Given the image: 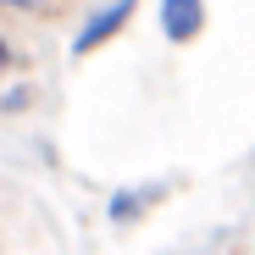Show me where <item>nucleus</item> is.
Instances as JSON below:
<instances>
[{
  "label": "nucleus",
  "mask_w": 255,
  "mask_h": 255,
  "mask_svg": "<svg viewBox=\"0 0 255 255\" xmlns=\"http://www.w3.org/2000/svg\"><path fill=\"white\" fill-rule=\"evenodd\" d=\"M139 6H144V0H100V6H89V11L78 17L72 39H67V56H72V61H89V56L111 50L117 39H122L128 28H133Z\"/></svg>",
  "instance_id": "nucleus-1"
},
{
  "label": "nucleus",
  "mask_w": 255,
  "mask_h": 255,
  "mask_svg": "<svg viewBox=\"0 0 255 255\" xmlns=\"http://www.w3.org/2000/svg\"><path fill=\"white\" fill-rule=\"evenodd\" d=\"M22 67H28V50L17 45V39L0 28V83H11V78H22Z\"/></svg>",
  "instance_id": "nucleus-6"
},
{
  "label": "nucleus",
  "mask_w": 255,
  "mask_h": 255,
  "mask_svg": "<svg viewBox=\"0 0 255 255\" xmlns=\"http://www.w3.org/2000/svg\"><path fill=\"white\" fill-rule=\"evenodd\" d=\"M155 28H161V39L172 50H189L211 28V6L205 0H155Z\"/></svg>",
  "instance_id": "nucleus-3"
},
{
  "label": "nucleus",
  "mask_w": 255,
  "mask_h": 255,
  "mask_svg": "<svg viewBox=\"0 0 255 255\" xmlns=\"http://www.w3.org/2000/svg\"><path fill=\"white\" fill-rule=\"evenodd\" d=\"M166 200H172V183H166V178H144V183L111 189V194H106V222H111V228H139V222L155 217Z\"/></svg>",
  "instance_id": "nucleus-2"
},
{
  "label": "nucleus",
  "mask_w": 255,
  "mask_h": 255,
  "mask_svg": "<svg viewBox=\"0 0 255 255\" xmlns=\"http://www.w3.org/2000/svg\"><path fill=\"white\" fill-rule=\"evenodd\" d=\"M67 11H78V0H0V22H61Z\"/></svg>",
  "instance_id": "nucleus-4"
},
{
  "label": "nucleus",
  "mask_w": 255,
  "mask_h": 255,
  "mask_svg": "<svg viewBox=\"0 0 255 255\" xmlns=\"http://www.w3.org/2000/svg\"><path fill=\"white\" fill-rule=\"evenodd\" d=\"M39 100H45L39 78H11V83H0V122H11V117H28V111H39Z\"/></svg>",
  "instance_id": "nucleus-5"
}]
</instances>
